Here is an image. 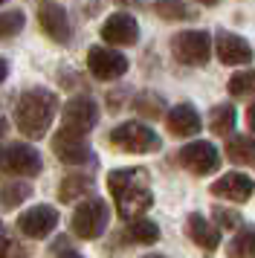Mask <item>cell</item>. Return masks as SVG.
Wrapping results in <instances>:
<instances>
[{"label": "cell", "mask_w": 255, "mask_h": 258, "mask_svg": "<svg viewBox=\"0 0 255 258\" xmlns=\"http://www.w3.org/2000/svg\"><path fill=\"white\" fill-rule=\"evenodd\" d=\"M93 188V180L84 174H70L61 180V186H58V198L64 200V203H73V200L79 198H87Z\"/></svg>", "instance_id": "22"}, {"label": "cell", "mask_w": 255, "mask_h": 258, "mask_svg": "<svg viewBox=\"0 0 255 258\" xmlns=\"http://www.w3.org/2000/svg\"><path fill=\"white\" fill-rule=\"evenodd\" d=\"M246 125H249V131L255 134V105L246 107Z\"/></svg>", "instance_id": "30"}, {"label": "cell", "mask_w": 255, "mask_h": 258, "mask_svg": "<svg viewBox=\"0 0 255 258\" xmlns=\"http://www.w3.org/2000/svg\"><path fill=\"white\" fill-rule=\"evenodd\" d=\"M229 258H255V226H238L226 246Z\"/></svg>", "instance_id": "21"}, {"label": "cell", "mask_w": 255, "mask_h": 258, "mask_svg": "<svg viewBox=\"0 0 255 258\" xmlns=\"http://www.w3.org/2000/svg\"><path fill=\"white\" fill-rule=\"evenodd\" d=\"M116 3H122V6H139V0H116Z\"/></svg>", "instance_id": "34"}, {"label": "cell", "mask_w": 255, "mask_h": 258, "mask_svg": "<svg viewBox=\"0 0 255 258\" xmlns=\"http://www.w3.org/2000/svg\"><path fill=\"white\" fill-rule=\"evenodd\" d=\"M55 258H81L79 252H73V249H64V252H58Z\"/></svg>", "instance_id": "32"}, {"label": "cell", "mask_w": 255, "mask_h": 258, "mask_svg": "<svg viewBox=\"0 0 255 258\" xmlns=\"http://www.w3.org/2000/svg\"><path fill=\"white\" fill-rule=\"evenodd\" d=\"M107 221H110L107 203L99 198H90V200H84L76 209V215H73V232L79 238H84V241H96L107 229Z\"/></svg>", "instance_id": "5"}, {"label": "cell", "mask_w": 255, "mask_h": 258, "mask_svg": "<svg viewBox=\"0 0 255 258\" xmlns=\"http://www.w3.org/2000/svg\"><path fill=\"white\" fill-rule=\"evenodd\" d=\"M6 128H9V125H6V119L0 116V140H3V134H6Z\"/></svg>", "instance_id": "33"}, {"label": "cell", "mask_w": 255, "mask_h": 258, "mask_svg": "<svg viewBox=\"0 0 255 258\" xmlns=\"http://www.w3.org/2000/svg\"><path fill=\"white\" fill-rule=\"evenodd\" d=\"M6 76H9V64H6V61L0 58V84L6 82Z\"/></svg>", "instance_id": "31"}, {"label": "cell", "mask_w": 255, "mask_h": 258, "mask_svg": "<svg viewBox=\"0 0 255 258\" xmlns=\"http://www.w3.org/2000/svg\"><path fill=\"white\" fill-rule=\"evenodd\" d=\"M102 38L113 47H134L139 41V24L134 15L128 12H116L110 15L102 26Z\"/></svg>", "instance_id": "12"}, {"label": "cell", "mask_w": 255, "mask_h": 258, "mask_svg": "<svg viewBox=\"0 0 255 258\" xmlns=\"http://www.w3.org/2000/svg\"><path fill=\"white\" fill-rule=\"evenodd\" d=\"M229 96H238V99H246V96H255V70H243L235 73L226 84Z\"/></svg>", "instance_id": "24"}, {"label": "cell", "mask_w": 255, "mask_h": 258, "mask_svg": "<svg viewBox=\"0 0 255 258\" xmlns=\"http://www.w3.org/2000/svg\"><path fill=\"white\" fill-rule=\"evenodd\" d=\"M23 12L21 9H12V12H0V41L3 38H12V35H18L23 29Z\"/></svg>", "instance_id": "28"}, {"label": "cell", "mask_w": 255, "mask_h": 258, "mask_svg": "<svg viewBox=\"0 0 255 258\" xmlns=\"http://www.w3.org/2000/svg\"><path fill=\"white\" fill-rule=\"evenodd\" d=\"M215 55L226 67H241V64H249L252 61V47H249L246 38L220 29L218 35H215Z\"/></svg>", "instance_id": "11"}, {"label": "cell", "mask_w": 255, "mask_h": 258, "mask_svg": "<svg viewBox=\"0 0 255 258\" xmlns=\"http://www.w3.org/2000/svg\"><path fill=\"white\" fill-rule=\"evenodd\" d=\"M0 258H26V246L9 232L3 221H0Z\"/></svg>", "instance_id": "25"}, {"label": "cell", "mask_w": 255, "mask_h": 258, "mask_svg": "<svg viewBox=\"0 0 255 258\" xmlns=\"http://www.w3.org/2000/svg\"><path fill=\"white\" fill-rule=\"evenodd\" d=\"M58 110V96L46 87H35V90H26V93L18 99L15 105V122H18V131L29 140H41L52 119H55Z\"/></svg>", "instance_id": "2"}, {"label": "cell", "mask_w": 255, "mask_h": 258, "mask_svg": "<svg viewBox=\"0 0 255 258\" xmlns=\"http://www.w3.org/2000/svg\"><path fill=\"white\" fill-rule=\"evenodd\" d=\"M87 70L99 82H116V79H122L128 73V58L119 49L90 47V52H87Z\"/></svg>", "instance_id": "8"}, {"label": "cell", "mask_w": 255, "mask_h": 258, "mask_svg": "<svg viewBox=\"0 0 255 258\" xmlns=\"http://www.w3.org/2000/svg\"><path fill=\"white\" fill-rule=\"evenodd\" d=\"M110 145L125 154H154L162 148V140L142 122H122L110 131Z\"/></svg>", "instance_id": "4"}, {"label": "cell", "mask_w": 255, "mask_h": 258, "mask_svg": "<svg viewBox=\"0 0 255 258\" xmlns=\"http://www.w3.org/2000/svg\"><path fill=\"white\" fill-rule=\"evenodd\" d=\"M107 188L113 195L116 212L122 218H128V221L142 218V212H148L151 203H154L148 171H142V168H119V171H110L107 174Z\"/></svg>", "instance_id": "1"}, {"label": "cell", "mask_w": 255, "mask_h": 258, "mask_svg": "<svg viewBox=\"0 0 255 258\" xmlns=\"http://www.w3.org/2000/svg\"><path fill=\"white\" fill-rule=\"evenodd\" d=\"M125 241L128 244H139V246H148L160 241V226L154 221H145V218H137L125 229Z\"/></svg>", "instance_id": "20"}, {"label": "cell", "mask_w": 255, "mask_h": 258, "mask_svg": "<svg viewBox=\"0 0 255 258\" xmlns=\"http://www.w3.org/2000/svg\"><path fill=\"white\" fill-rule=\"evenodd\" d=\"M212 52H215V44L203 29H185L171 38V55L183 67H203Z\"/></svg>", "instance_id": "3"}, {"label": "cell", "mask_w": 255, "mask_h": 258, "mask_svg": "<svg viewBox=\"0 0 255 258\" xmlns=\"http://www.w3.org/2000/svg\"><path fill=\"white\" fill-rule=\"evenodd\" d=\"M38 24L44 29V35L52 38L55 44H67L70 38H73L70 18H67V12H64V6H58V3H44V6L38 9Z\"/></svg>", "instance_id": "14"}, {"label": "cell", "mask_w": 255, "mask_h": 258, "mask_svg": "<svg viewBox=\"0 0 255 258\" xmlns=\"http://www.w3.org/2000/svg\"><path fill=\"white\" fill-rule=\"evenodd\" d=\"M197 3H203V6H218L220 0H197Z\"/></svg>", "instance_id": "35"}, {"label": "cell", "mask_w": 255, "mask_h": 258, "mask_svg": "<svg viewBox=\"0 0 255 258\" xmlns=\"http://www.w3.org/2000/svg\"><path fill=\"white\" fill-rule=\"evenodd\" d=\"M209 191H212L215 198H220V200H229V203H246V200L252 198L255 183L246 174L229 171V174L218 177V180L209 186Z\"/></svg>", "instance_id": "13"}, {"label": "cell", "mask_w": 255, "mask_h": 258, "mask_svg": "<svg viewBox=\"0 0 255 258\" xmlns=\"http://www.w3.org/2000/svg\"><path fill=\"white\" fill-rule=\"evenodd\" d=\"M29 195H32V188L26 186V183H9V186L0 188V203H3L6 209H15V206H21Z\"/></svg>", "instance_id": "26"}, {"label": "cell", "mask_w": 255, "mask_h": 258, "mask_svg": "<svg viewBox=\"0 0 255 258\" xmlns=\"http://www.w3.org/2000/svg\"><path fill=\"white\" fill-rule=\"evenodd\" d=\"M61 122H64V131L87 137L96 128V122H99V107H96V102L90 96H76V99H70L64 105V119Z\"/></svg>", "instance_id": "10"}, {"label": "cell", "mask_w": 255, "mask_h": 258, "mask_svg": "<svg viewBox=\"0 0 255 258\" xmlns=\"http://www.w3.org/2000/svg\"><path fill=\"white\" fill-rule=\"evenodd\" d=\"M235 122H238V113H235V107L229 102L226 105H215L209 110V131L218 134V137H232Z\"/></svg>", "instance_id": "18"}, {"label": "cell", "mask_w": 255, "mask_h": 258, "mask_svg": "<svg viewBox=\"0 0 255 258\" xmlns=\"http://www.w3.org/2000/svg\"><path fill=\"white\" fill-rule=\"evenodd\" d=\"M0 168L18 177H38L41 168H44V160H41V154L35 151L32 145L9 142V145L0 148Z\"/></svg>", "instance_id": "6"}, {"label": "cell", "mask_w": 255, "mask_h": 258, "mask_svg": "<svg viewBox=\"0 0 255 258\" xmlns=\"http://www.w3.org/2000/svg\"><path fill=\"white\" fill-rule=\"evenodd\" d=\"M154 12L160 15L162 21H192L195 12L185 6V0H157Z\"/></svg>", "instance_id": "23"}, {"label": "cell", "mask_w": 255, "mask_h": 258, "mask_svg": "<svg viewBox=\"0 0 255 258\" xmlns=\"http://www.w3.org/2000/svg\"><path fill=\"white\" fill-rule=\"evenodd\" d=\"M185 232H188V238H192L200 249H206V252L218 249V244H220V226L218 223H209V218L200 215V212H192V215H188Z\"/></svg>", "instance_id": "17"}, {"label": "cell", "mask_w": 255, "mask_h": 258, "mask_svg": "<svg viewBox=\"0 0 255 258\" xmlns=\"http://www.w3.org/2000/svg\"><path fill=\"white\" fill-rule=\"evenodd\" d=\"M0 3H6V0H0Z\"/></svg>", "instance_id": "37"}, {"label": "cell", "mask_w": 255, "mask_h": 258, "mask_svg": "<svg viewBox=\"0 0 255 258\" xmlns=\"http://www.w3.org/2000/svg\"><path fill=\"white\" fill-rule=\"evenodd\" d=\"M226 157H229L235 165H255V140L252 137H229L226 142Z\"/></svg>", "instance_id": "19"}, {"label": "cell", "mask_w": 255, "mask_h": 258, "mask_svg": "<svg viewBox=\"0 0 255 258\" xmlns=\"http://www.w3.org/2000/svg\"><path fill=\"white\" fill-rule=\"evenodd\" d=\"M177 160H180V165H183L185 171H192V174H197V177H209L220 168L218 148H215L212 142H203V140L183 145L180 154H177Z\"/></svg>", "instance_id": "7"}, {"label": "cell", "mask_w": 255, "mask_h": 258, "mask_svg": "<svg viewBox=\"0 0 255 258\" xmlns=\"http://www.w3.org/2000/svg\"><path fill=\"white\" fill-rule=\"evenodd\" d=\"M165 128H168V134L185 140V137H195L197 131L203 128V119H200V113H197L195 105L183 102V105H174L171 110H168V116H165Z\"/></svg>", "instance_id": "16"}, {"label": "cell", "mask_w": 255, "mask_h": 258, "mask_svg": "<svg viewBox=\"0 0 255 258\" xmlns=\"http://www.w3.org/2000/svg\"><path fill=\"white\" fill-rule=\"evenodd\" d=\"M58 226V212L55 206H32L18 218V229L26 238H46Z\"/></svg>", "instance_id": "15"}, {"label": "cell", "mask_w": 255, "mask_h": 258, "mask_svg": "<svg viewBox=\"0 0 255 258\" xmlns=\"http://www.w3.org/2000/svg\"><path fill=\"white\" fill-rule=\"evenodd\" d=\"M134 107L139 110V116L157 119L162 113V96H157V93H139V99L134 102Z\"/></svg>", "instance_id": "27"}, {"label": "cell", "mask_w": 255, "mask_h": 258, "mask_svg": "<svg viewBox=\"0 0 255 258\" xmlns=\"http://www.w3.org/2000/svg\"><path fill=\"white\" fill-rule=\"evenodd\" d=\"M212 218H215V223H218L220 229H238L241 226V215L232 209H223V206H215L212 209Z\"/></svg>", "instance_id": "29"}, {"label": "cell", "mask_w": 255, "mask_h": 258, "mask_svg": "<svg viewBox=\"0 0 255 258\" xmlns=\"http://www.w3.org/2000/svg\"><path fill=\"white\" fill-rule=\"evenodd\" d=\"M142 258H165V255H142Z\"/></svg>", "instance_id": "36"}, {"label": "cell", "mask_w": 255, "mask_h": 258, "mask_svg": "<svg viewBox=\"0 0 255 258\" xmlns=\"http://www.w3.org/2000/svg\"><path fill=\"white\" fill-rule=\"evenodd\" d=\"M52 151H55V157L61 163H67V165L96 163V154H93V148L84 142V137H81V134H73V131H64V128L52 137Z\"/></svg>", "instance_id": "9"}]
</instances>
